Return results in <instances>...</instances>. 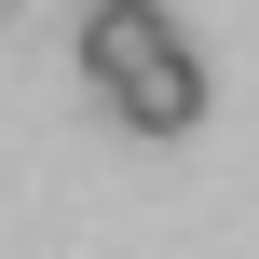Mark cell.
Instances as JSON below:
<instances>
[{
  "mask_svg": "<svg viewBox=\"0 0 259 259\" xmlns=\"http://www.w3.org/2000/svg\"><path fill=\"white\" fill-rule=\"evenodd\" d=\"M164 55H178V14H164V0H96V14H82V68H96V96H123V82L164 68Z\"/></svg>",
  "mask_w": 259,
  "mask_h": 259,
  "instance_id": "cell-1",
  "label": "cell"
},
{
  "mask_svg": "<svg viewBox=\"0 0 259 259\" xmlns=\"http://www.w3.org/2000/svg\"><path fill=\"white\" fill-rule=\"evenodd\" d=\"M109 109H123V137H191V123H205V68H191V41H178L164 68H137Z\"/></svg>",
  "mask_w": 259,
  "mask_h": 259,
  "instance_id": "cell-2",
  "label": "cell"
}]
</instances>
